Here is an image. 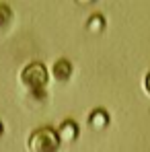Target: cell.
I'll list each match as a JSON object with an SVG mask.
<instances>
[{
	"instance_id": "cell-1",
	"label": "cell",
	"mask_w": 150,
	"mask_h": 152,
	"mask_svg": "<svg viewBox=\"0 0 150 152\" xmlns=\"http://www.w3.org/2000/svg\"><path fill=\"white\" fill-rule=\"evenodd\" d=\"M29 148H31V152H58L60 136L53 129H50V127H41V129L31 134Z\"/></svg>"
},
{
	"instance_id": "cell-2",
	"label": "cell",
	"mask_w": 150,
	"mask_h": 152,
	"mask_svg": "<svg viewBox=\"0 0 150 152\" xmlns=\"http://www.w3.org/2000/svg\"><path fill=\"white\" fill-rule=\"evenodd\" d=\"M21 80H23V84L29 86L31 91H39V88H43L48 84V70H45L43 64L33 62V64H29L25 70H23Z\"/></svg>"
},
{
	"instance_id": "cell-3",
	"label": "cell",
	"mask_w": 150,
	"mask_h": 152,
	"mask_svg": "<svg viewBox=\"0 0 150 152\" xmlns=\"http://www.w3.org/2000/svg\"><path fill=\"white\" fill-rule=\"evenodd\" d=\"M70 74H72V68H70V64H68L66 60L56 62V66H53V76H56L58 80H68Z\"/></svg>"
},
{
	"instance_id": "cell-4",
	"label": "cell",
	"mask_w": 150,
	"mask_h": 152,
	"mask_svg": "<svg viewBox=\"0 0 150 152\" xmlns=\"http://www.w3.org/2000/svg\"><path fill=\"white\" fill-rule=\"evenodd\" d=\"M60 140H64V142H70V140H74L76 138V126L72 121H66L64 126L60 127Z\"/></svg>"
},
{
	"instance_id": "cell-5",
	"label": "cell",
	"mask_w": 150,
	"mask_h": 152,
	"mask_svg": "<svg viewBox=\"0 0 150 152\" xmlns=\"http://www.w3.org/2000/svg\"><path fill=\"white\" fill-rule=\"evenodd\" d=\"M91 126H93V127L107 126V115H105L103 111H95V113L91 115Z\"/></svg>"
},
{
	"instance_id": "cell-6",
	"label": "cell",
	"mask_w": 150,
	"mask_h": 152,
	"mask_svg": "<svg viewBox=\"0 0 150 152\" xmlns=\"http://www.w3.org/2000/svg\"><path fill=\"white\" fill-rule=\"evenodd\" d=\"M89 27H91V31H101V29H103V19H101V17H93Z\"/></svg>"
},
{
	"instance_id": "cell-7",
	"label": "cell",
	"mask_w": 150,
	"mask_h": 152,
	"mask_svg": "<svg viewBox=\"0 0 150 152\" xmlns=\"http://www.w3.org/2000/svg\"><path fill=\"white\" fill-rule=\"evenodd\" d=\"M144 84H146V91L150 93V72L146 74V80H144Z\"/></svg>"
},
{
	"instance_id": "cell-8",
	"label": "cell",
	"mask_w": 150,
	"mask_h": 152,
	"mask_svg": "<svg viewBox=\"0 0 150 152\" xmlns=\"http://www.w3.org/2000/svg\"><path fill=\"white\" fill-rule=\"evenodd\" d=\"M0 129H2V127H0Z\"/></svg>"
}]
</instances>
